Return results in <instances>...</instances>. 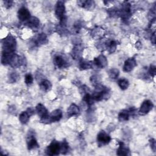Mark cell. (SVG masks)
I'll return each mask as SVG.
<instances>
[{
  "label": "cell",
  "mask_w": 156,
  "mask_h": 156,
  "mask_svg": "<svg viewBox=\"0 0 156 156\" xmlns=\"http://www.w3.org/2000/svg\"><path fill=\"white\" fill-rule=\"evenodd\" d=\"M35 111L38 116L40 118V119L44 118L49 115L47 108L45 107L44 105H43L41 103H39L35 107Z\"/></svg>",
  "instance_id": "obj_16"
},
{
  "label": "cell",
  "mask_w": 156,
  "mask_h": 156,
  "mask_svg": "<svg viewBox=\"0 0 156 156\" xmlns=\"http://www.w3.org/2000/svg\"><path fill=\"white\" fill-rule=\"evenodd\" d=\"M69 150V146L66 140H63L60 143V153L62 154H66Z\"/></svg>",
  "instance_id": "obj_30"
},
{
  "label": "cell",
  "mask_w": 156,
  "mask_h": 156,
  "mask_svg": "<svg viewBox=\"0 0 156 156\" xmlns=\"http://www.w3.org/2000/svg\"><path fill=\"white\" fill-rule=\"evenodd\" d=\"M13 1H10V0H6L4 1V7L7 9H9L12 6L13 4Z\"/></svg>",
  "instance_id": "obj_39"
},
{
  "label": "cell",
  "mask_w": 156,
  "mask_h": 156,
  "mask_svg": "<svg viewBox=\"0 0 156 156\" xmlns=\"http://www.w3.org/2000/svg\"><path fill=\"white\" fill-rule=\"evenodd\" d=\"M93 63L99 68H104L108 65V61L105 55L101 54L97 57H95Z\"/></svg>",
  "instance_id": "obj_12"
},
{
  "label": "cell",
  "mask_w": 156,
  "mask_h": 156,
  "mask_svg": "<svg viewBox=\"0 0 156 156\" xmlns=\"http://www.w3.org/2000/svg\"><path fill=\"white\" fill-rule=\"evenodd\" d=\"M93 66V62L83 60L82 58H80L79 60V68L80 70H85V69H91Z\"/></svg>",
  "instance_id": "obj_21"
},
{
  "label": "cell",
  "mask_w": 156,
  "mask_h": 156,
  "mask_svg": "<svg viewBox=\"0 0 156 156\" xmlns=\"http://www.w3.org/2000/svg\"><path fill=\"white\" fill-rule=\"evenodd\" d=\"M151 43L153 44H155V32H154L152 33V34L151 35Z\"/></svg>",
  "instance_id": "obj_40"
},
{
  "label": "cell",
  "mask_w": 156,
  "mask_h": 156,
  "mask_svg": "<svg viewBox=\"0 0 156 156\" xmlns=\"http://www.w3.org/2000/svg\"><path fill=\"white\" fill-rule=\"evenodd\" d=\"M17 15L19 20L21 21L26 22L31 17L30 12L25 7H21L20 9H19Z\"/></svg>",
  "instance_id": "obj_14"
},
{
  "label": "cell",
  "mask_w": 156,
  "mask_h": 156,
  "mask_svg": "<svg viewBox=\"0 0 156 156\" xmlns=\"http://www.w3.org/2000/svg\"><path fill=\"white\" fill-rule=\"evenodd\" d=\"M55 15L57 19L60 20V25L65 26L66 23V9L65 3L62 1H58L56 3Z\"/></svg>",
  "instance_id": "obj_3"
},
{
  "label": "cell",
  "mask_w": 156,
  "mask_h": 156,
  "mask_svg": "<svg viewBox=\"0 0 156 156\" xmlns=\"http://www.w3.org/2000/svg\"><path fill=\"white\" fill-rule=\"evenodd\" d=\"M35 44L37 46H40L43 44H46L48 43V40L47 36L44 33H41L38 35L35 40Z\"/></svg>",
  "instance_id": "obj_22"
},
{
  "label": "cell",
  "mask_w": 156,
  "mask_h": 156,
  "mask_svg": "<svg viewBox=\"0 0 156 156\" xmlns=\"http://www.w3.org/2000/svg\"><path fill=\"white\" fill-rule=\"evenodd\" d=\"M26 143H27V149L29 151L39 147V144L35 137V135L34 134V131L33 132L29 131L28 135L26 139Z\"/></svg>",
  "instance_id": "obj_8"
},
{
  "label": "cell",
  "mask_w": 156,
  "mask_h": 156,
  "mask_svg": "<svg viewBox=\"0 0 156 156\" xmlns=\"http://www.w3.org/2000/svg\"><path fill=\"white\" fill-rule=\"evenodd\" d=\"M62 112L60 109H56L53 110L46 117L40 119L41 122L44 124H50L52 122H55L59 121L62 118Z\"/></svg>",
  "instance_id": "obj_4"
},
{
  "label": "cell",
  "mask_w": 156,
  "mask_h": 156,
  "mask_svg": "<svg viewBox=\"0 0 156 156\" xmlns=\"http://www.w3.org/2000/svg\"><path fill=\"white\" fill-rule=\"evenodd\" d=\"M154 107V104L150 100H145L141 104L140 108L138 110V113L140 115H145L147 114Z\"/></svg>",
  "instance_id": "obj_11"
},
{
  "label": "cell",
  "mask_w": 156,
  "mask_h": 156,
  "mask_svg": "<svg viewBox=\"0 0 156 156\" xmlns=\"http://www.w3.org/2000/svg\"><path fill=\"white\" fill-rule=\"evenodd\" d=\"M54 65L59 69L66 68L69 66V63L65 57L62 55H57L53 60Z\"/></svg>",
  "instance_id": "obj_9"
},
{
  "label": "cell",
  "mask_w": 156,
  "mask_h": 156,
  "mask_svg": "<svg viewBox=\"0 0 156 156\" xmlns=\"http://www.w3.org/2000/svg\"><path fill=\"white\" fill-rule=\"evenodd\" d=\"M118 85L122 90H126L129 86V82L127 79L122 78L118 80Z\"/></svg>",
  "instance_id": "obj_29"
},
{
  "label": "cell",
  "mask_w": 156,
  "mask_h": 156,
  "mask_svg": "<svg viewBox=\"0 0 156 156\" xmlns=\"http://www.w3.org/2000/svg\"><path fill=\"white\" fill-rule=\"evenodd\" d=\"M80 113L79 107L75 104H71L67 110V115L68 117L77 116Z\"/></svg>",
  "instance_id": "obj_18"
},
{
  "label": "cell",
  "mask_w": 156,
  "mask_h": 156,
  "mask_svg": "<svg viewBox=\"0 0 156 156\" xmlns=\"http://www.w3.org/2000/svg\"><path fill=\"white\" fill-rule=\"evenodd\" d=\"M148 73L149 74V75L151 77H155V74H156V67L155 65H152L149 66V68L148 70Z\"/></svg>",
  "instance_id": "obj_35"
},
{
  "label": "cell",
  "mask_w": 156,
  "mask_h": 156,
  "mask_svg": "<svg viewBox=\"0 0 156 156\" xmlns=\"http://www.w3.org/2000/svg\"><path fill=\"white\" fill-rule=\"evenodd\" d=\"M90 82L94 87L101 85V78L98 75L94 74L90 77Z\"/></svg>",
  "instance_id": "obj_33"
},
{
  "label": "cell",
  "mask_w": 156,
  "mask_h": 156,
  "mask_svg": "<svg viewBox=\"0 0 156 156\" xmlns=\"http://www.w3.org/2000/svg\"><path fill=\"white\" fill-rule=\"evenodd\" d=\"M131 15L132 10L130 4L127 2H124L121 9L119 10V16H121L124 22H127L131 16Z\"/></svg>",
  "instance_id": "obj_5"
},
{
  "label": "cell",
  "mask_w": 156,
  "mask_h": 156,
  "mask_svg": "<svg viewBox=\"0 0 156 156\" xmlns=\"http://www.w3.org/2000/svg\"><path fill=\"white\" fill-rule=\"evenodd\" d=\"M25 63L24 57L14 53L11 57L9 65H10L13 68L20 67L22 65H24Z\"/></svg>",
  "instance_id": "obj_10"
},
{
  "label": "cell",
  "mask_w": 156,
  "mask_h": 156,
  "mask_svg": "<svg viewBox=\"0 0 156 156\" xmlns=\"http://www.w3.org/2000/svg\"><path fill=\"white\" fill-rule=\"evenodd\" d=\"M149 144H150L151 149L154 152H155V151H156V142H155V140L154 138H151L149 140Z\"/></svg>",
  "instance_id": "obj_38"
},
{
  "label": "cell",
  "mask_w": 156,
  "mask_h": 156,
  "mask_svg": "<svg viewBox=\"0 0 156 156\" xmlns=\"http://www.w3.org/2000/svg\"><path fill=\"white\" fill-rule=\"evenodd\" d=\"M46 153L48 155H57L60 153V143L54 140L46 149Z\"/></svg>",
  "instance_id": "obj_6"
},
{
  "label": "cell",
  "mask_w": 156,
  "mask_h": 156,
  "mask_svg": "<svg viewBox=\"0 0 156 156\" xmlns=\"http://www.w3.org/2000/svg\"><path fill=\"white\" fill-rule=\"evenodd\" d=\"M16 48V41L15 38L9 34L2 41V52L12 54L15 53Z\"/></svg>",
  "instance_id": "obj_2"
},
{
  "label": "cell",
  "mask_w": 156,
  "mask_h": 156,
  "mask_svg": "<svg viewBox=\"0 0 156 156\" xmlns=\"http://www.w3.org/2000/svg\"><path fill=\"white\" fill-rule=\"evenodd\" d=\"M30 117V116L29 115L28 112L26 110L20 113V115H19V120L21 124H26L28 122Z\"/></svg>",
  "instance_id": "obj_27"
},
{
  "label": "cell",
  "mask_w": 156,
  "mask_h": 156,
  "mask_svg": "<svg viewBox=\"0 0 156 156\" xmlns=\"http://www.w3.org/2000/svg\"><path fill=\"white\" fill-rule=\"evenodd\" d=\"M104 34V30L103 29L99 27H97L96 28H94L93 30H92V37L94 38H100L101 37H103V35Z\"/></svg>",
  "instance_id": "obj_28"
},
{
  "label": "cell",
  "mask_w": 156,
  "mask_h": 156,
  "mask_svg": "<svg viewBox=\"0 0 156 156\" xmlns=\"http://www.w3.org/2000/svg\"><path fill=\"white\" fill-rule=\"evenodd\" d=\"M33 81H34V78L31 74L28 73L26 74L24 77V82L27 85H30L31 84H32Z\"/></svg>",
  "instance_id": "obj_34"
},
{
  "label": "cell",
  "mask_w": 156,
  "mask_h": 156,
  "mask_svg": "<svg viewBox=\"0 0 156 156\" xmlns=\"http://www.w3.org/2000/svg\"><path fill=\"white\" fill-rule=\"evenodd\" d=\"M77 4L87 10H91L93 9L95 5V3L93 1H90V0H87V1H77Z\"/></svg>",
  "instance_id": "obj_20"
},
{
  "label": "cell",
  "mask_w": 156,
  "mask_h": 156,
  "mask_svg": "<svg viewBox=\"0 0 156 156\" xmlns=\"http://www.w3.org/2000/svg\"><path fill=\"white\" fill-rule=\"evenodd\" d=\"M82 100L83 102H85L87 104L88 108L92 107L94 104V102L95 101L94 100V99L93 98L92 96L90 93H87V94H84L83 96Z\"/></svg>",
  "instance_id": "obj_26"
},
{
  "label": "cell",
  "mask_w": 156,
  "mask_h": 156,
  "mask_svg": "<svg viewBox=\"0 0 156 156\" xmlns=\"http://www.w3.org/2000/svg\"><path fill=\"white\" fill-rule=\"evenodd\" d=\"M82 23L80 21H77L74 24V30L76 32H79L82 28Z\"/></svg>",
  "instance_id": "obj_37"
},
{
  "label": "cell",
  "mask_w": 156,
  "mask_h": 156,
  "mask_svg": "<svg viewBox=\"0 0 156 156\" xmlns=\"http://www.w3.org/2000/svg\"><path fill=\"white\" fill-rule=\"evenodd\" d=\"M119 75V71L115 68H112L108 71V76L112 80L116 79Z\"/></svg>",
  "instance_id": "obj_31"
},
{
  "label": "cell",
  "mask_w": 156,
  "mask_h": 156,
  "mask_svg": "<svg viewBox=\"0 0 156 156\" xmlns=\"http://www.w3.org/2000/svg\"><path fill=\"white\" fill-rule=\"evenodd\" d=\"M130 115L129 109H123L118 114V118L120 122H124L129 120Z\"/></svg>",
  "instance_id": "obj_23"
},
{
  "label": "cell",
  "mask_w": 156,
  "mask_h": 156,
  "mask_svg": "<svg viewBox=\"0 0 156 156\" xmlns=\"http://www.w3.org/2000/svg\"><path fill=\"white\" fill-rule=\"evenodd\" d=\"M136 65V61L135 57H130L125 61L122 68L123 71L126 73L130 72L134 69Z\"/></svg>",
  "instance_id": "obj_13"
},
{
  "label": "cell",
  "mask_w": 156,
  "mask_h": 156,
  "mask_svg": "<svg viewBox=\"0 0 156 156\" xmlns=\"http://www.w3.org/2000/svg\"><path fill=\"white\" fill-rule=\"evenodd\" d=\"M83 51V46L81 43H77L73 47L72 51H71V55L72 57L76 60V59H80L82 57V54Z\"/></svg>",
  "instance_id": "obj_15"
},
{
  "label": "cell",
  "mask_w": 156,
  "mask_h": 156,
  "mask_svg": "<svg viewBox=\"0 0 156 156\" xmlns=\"http://www.w3.org/2000/svg\"><path fill=\"white\" fill-rule=\"evenodd\" d=\"M40 87L42 91L48 92L51 90L52 83L49 80L44 79L40 82Z\"/></svg>",
  "instance_id": "obj_24"
},
{
  "label": "cell",
  "mask_w": 156,
  "mask_h": 156,
  "mask_svg": "<svg viewBox=\"0 0 156 156\" xmlns=\"http://www.w3.org/2000/svg\"><path fill=\"white\" fill-rule=\"evenodd\" d=\"M105 47L110 54L113 53L117 48V43L115 40H110L105 44Z\"/></svg>",
  "instance_id": "obj_25"
},
{
  "label": "cell",
  "mask_w": 156,
  "mask_h": 156,
  "mask_svg": "<svg viewBox=\"0 0 156 156\" xmlns=\"http://www.w3.org/2000/svg\"><path fill=\"white\" fill-rule=\"evenodd\" d=\"M9 82L10 83H15L19 79H20V75L18 74V73L15 71L11 72L9 74Z\"/></svg>",
  "instance_id": "obj_32"
},
{
  "label": "cell",
  "mask_w": 156,
  "mask_h": 156,
  "mask_svg": "<svg viewBox=\"0 0 156 156\" xmlns=\"http://www.w3.org/2000/svg\"><path fill=\"white\" fill-rule=\"evenodd\" d=\"M116 154L118 155H130V152L128 147L123 142L120 141L119 142V147L117 149Z\"/></svg>",
  "instance_id": "obj_17"
},
{
  "label": "cell",
  "mask_w": 156,
  "mask_h": 156,
  "mask_svg": "<svg viewBox=\"0 0 156 156\" xmlns=\"http://www.w3.org/2000/svg\"><path fill=\"white\" fill-rule=\"evenodd\" d=\"M96 140L98 146L99 147H101L108 144L110 142L112 138L111 136L107 133H106L104 130H101L98 134Z\"/></svg>",
  "instance_id": "obj_7"
},
{
  "label": "cell",
  "mask_w": 156,
  "mask_h": 156,
  "mask_svg": "<svg viewBox=\"0 0 156 156\" xmlns=\"http://www.w3.org/2000/svg\"><path fill=\"white\" fill-rule=\"evenodd\" d=\"M25 24L31 29H37L40 26V20L35 16H31L25 22Z\"/></svg>",
  "instance_id": "obj_19"
},
{
  "label": "cell",
  "mask_w": 156,
  "mask_h": 156,
  "mask_svg": "<svg viewBox=\"0 0 156 156\" xmlns=\"http://www.w3.org/2000/svg\"><path fill=\"white\" fill-rule=\"evenodd\" d=\"M90 91V88L87 86H86L85 85H82L80 87V92L81 94H83V95L87 94V93H89Z\"/></svg>",
  "instance_id": "obj_36"
},
{
  "label": "cell",
  "mask_w": 156,
  "mask_h": 156,
  "mask_svg": "<svg viewBox=\"0 0 156 156\" xmlns=\"http://www.w3.org/2000/svg\"><path fill=\"white\" fill-rule=\"evenodd\" d=\"M110 89L101 84L95 87V90L91 96L94 101H101L104 99H107L110 96Z\"/></svg>",
  "instance_id": "obj_1"
}]
</instances>
